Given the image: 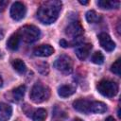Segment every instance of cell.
<instances>
[{
    "mask_svg": "<svg viewBox=\"0 0 121 121\" xmlns=\"http://www.w3.org/2000/svg\"><path fill=\"white\" fill-rule=\"evenodd\" d=\"M60 9H61L60 1L58 0L45 1L42 3V5L40 6L37 11V17L43 24L50 25L58 19Z\"/></svg>",
    "mask_w": 121,
    "mask_h": 121,
    "instance_id": "obj_1",
    "label": "cell"
},
{
    "mask_svg": "<svg viewBox=\"0 0 121 121\" xmlns=\"http://www.w3.org/2000/svg\"><path fill=\"white\" fill-rule=\"evenodd\" d=\"M29 96L34 103H42L49 98L50 89L46 85H43L41 82H37L31 88Z\"/></svg>",
    "mask_w": 121,
    "mask_h": 121,
    "instance_id": "obj_2",
    "label": "cell"
},
{
    "mask_svg": "<svg viewBox=\"0 0 121 121\" xmlns=\"http://www.w3.org/2000/svg\"><path fill=\"white\" fill-rule=\"evenodd\" d=\"M17 33H18L20 39L26 43H34L41 36L40 29L37 26H32V25L24 26L23 27H21L19 29V31Z\"/></svg>",
    "mask_w": 121,
    "mask_h": 121,
    "instance_id": "obj_3",
    "label": "cell"
},
{
    "mask_svg": "<svg viewBox=\"0 0 121 121\" xmlns=\"http://www.w3.org/2000/svg\"><path fill=\"white\" fill-rule=\"evenodd\" d=\"M96 88H97V91L102 95L107 97H112L118 92V85L114 81L108 80V79L99 81Z\"/></svg>",
    "mask_w": 121,
    "mask_h": 121,
    "instance_id": "obj_4",
    "label": "cell"
},
{
    "mask_svg": "<svg viewBox=\"0 0 121 121\" xmlns=\"http://www.w3.org/2000/svg\"><path fill=\"white\" fill-rule=\"evenodd\" d=\"M54 67L62 74H70L73 71V60L67 55H60L55 60Z\"/></svg>",
    "mask_w": 121,
    "mask_h": 121,
    "instance_id": "obj_5",
    "label": "cell"
},
{
    "mask_svg": "<svg viewBox=\"0 0 121 121\" xmlns=\"http://www.w3.org/2000/svg\"><path fill=\"white\" fill-rule=\"evenodd\" d=\"M26 9L23 3L17 1L12 4V6L10 8L9 14L13 20L20 21V20L24 19L26 16Z\"/></svg>",
    "mask_w": 121,
    "mask_h": 121,
    "instance_id": "obj_6",
    "label": "cell"
},
{
    "mask_svg": "<svg viewBox=\"0 0 121 121\" xmlns=\"http://www.w3.org/2000/svg\"><path fill=\"white\" fill-rule=\"evenodd\" d=\"M65 34L73 39H78L83 34V27L78 22H71L65 27Z\"/></svg>",
    "mask_w": 121,
    "mask_h": 121,
    "instance_id": "obj_7",
    "label": "cell"
},
{
    "mask_svg": "<svg viewBox=\"0 0 121 121\" xmlns=\"http://www.w3.org/2000/svg\"><path fill=\"white\" fill-rule=\"evenodd\" d=\"M98 40H99V43H100V45L108 52H111L112 51L114 48H115V43L112 40V38L110 37L109 34L105 33V32H102L98 35Z\"/></svg>",
    "mask_w": 121,
    "mask_h": 121,
    "instance_id": "obj_8",
    "label": "cell"
},
{
    "mask_svg": "<svg viewBox=\"0 0 121 121\" xmlns=\"http://www.w3.org/2000/svg\"><path fill=\"white\" fill-rule=\"evenodd\" d=\"M91 101L87 100V99H77L73 102V107L75 110H77L78 112H83V113H89L90 112V108H91Z\"/></svg>",
    "mask_w": 121,
    "mask_h": 121,
    "instance_id": "obj_9",
    "label": "cell"
},
{
    "mask_svg": "<svg viewBox=\"0 0 121 121\" xmlns=\"http://www.w3.org/2000/svg\"><path fill=\"white\" fill-rule=\"evenodd\" d=\"M92 44L91 43H83V44H79V46H78L76 48V55L77 57L80 60H84L87 59V57L89 56L91 50H92Z\"/></svg>",
    "mask_w": 121,
    "mask_h": 121,
    "instance_id": "obj_10",
    "label": "cell"
},
{
    "mask_svg": "<svg viewBox=\"0 0 121 121\" xmlns=\"http://www.w3.org/2000/svg\"><path fill=\"white\" fill-rule=\"evenodd\" d=\"M33 53L38 57H49L54 53V48L49 44H42L35 47Z\"/></svg>",
    "mask_w": 121,
    "mask_h": 121,
    "instance_id": "obj_11",
    "label": "cell"
},
{
    "mask_svg": "<svg viewBox=\"0 0 121 121\" xmlns=\"http://www.w3.org/2000/svg\"><path fill=\"white\" fill-rule=\"evenodd\" d=\"M12 114L11 107L7 104L0 102V121H8Z\"/></svg>",
    "mask_w": 121,
    "mask_h": 121,
    "instance_id": "obj_12",
    "label": "cell"
},
{
    "mask_svg": "<svg viewBox=\"0 0 121 121\" xmlns=\"http://www.w3.org/2000/svg\"><path fill=\"white\" fill-rule=\"evenodd\" d=\"M76 92V88L72 85H68V84H64L61 85L60 87H59L58 89V94L61 97H68L70 95H72L74 93Z\"/></svg>",
    "mask_w": 121,
    "mask_h": 121,
    "instance_id": "obj_13",
    "label": "cell"
},
{
    "mask_svg": "<svg viewBox=\"0 0 121 121\" xmlns=\"http://www.w3.org/2000/svg\"><path fill=\"white\" fill-rule=\"evenodd\" d=\"M97 5L104 9H118L120 2L119 1H112V0H99L97 1Z\"/></svg>",
    "mask_w": 121,
    "mask_h": 121,
    "instance_id": "obj_14",
    "label": "cell"
},
{
    "mask_svg": "<svg viewBox=\"0 0 121 121\" xmlns=\"http://www.w3.org/2000/svg\"><path fill=\"white\" fill-rule=\"evenodd\" d=\"M107 111V105L100 101H94L91 103L90 112L94 113H104Z\"/></svg>",
    "mask_w": 121,
    "mask_h": 121,
    "instance_id": "obj_15",
    "label": "cell"
},
{
    "mask_svg": "<svg viewBox=\"0 0 121 121\" xmlns=\"http://www.w3.org/2000/svg\"><path fill=\"white\" fill-rule=\"evenodd\" d=\"M20 40H21V39H20L18 33L12 34V35L9 38V40H8V42H7V47H8L9 49H10V50H16V49L19 47Z\"/></svg>",
    "mask_w": 121,
    "mask_h": 121,
    "instance_id": "obj_16",
    "label": "cell"
},
{
    "mask_svg": "<svg viewBox=\"0 0 121 121\" xmlns=\"http://www.w3.org/2000/svg\"><path fill=\"white\" fill-rule=\"evenodd\" d=\"M11 65H12L13 69H14L15 71H17L18 73H20V74L25 73V71L26 70V67L25 62H24L22 60H20V59H15V60H13L11 61Z\"/></svg>",
    "mask_w": 121,
    "mask_h": 121,
    "instance_id": "obj_17",
    "label": "cell"
},
{
    "mask_svg": "<svg viewBox=\"0 0 121 121\" xmlns=\"http://www.w3.org/2000/svg\"><path fill=\"white\" fill-rule=\"evenodd\" d=\"M25 92H26V86L25 85H21V86H18L17 88H15L12 91V96L14 98V101H20L24 97Z\"/></svg>",
    "mask_w": 121,
    "mask_h": 121,
    "instance_id": "obj_18",
    "label": "cell"
},
{
    "mask_svg": "<svg viewBox=\"0 0 121 121\" xmlns=\"http://www.w3.org/2000/svg\"><path fill=\"white\" fill-rule=\"evenodd\" d=\"M86 20L88 23L90 24H95V23H97L99 20H100V17L99 15L95 11V10H88L86 12Z\"/></svg>",
    "mask_w": 121,
    "mask_h": 121,
    "instance_id": "obj_19",
    "label": "cell"
},
{
    "mask_svg": "<svg viewBox=\"0 0 121 121\" xmlns=\"http://www.w3.org/2000/svg\"><path fill=\"white\" fill-rule=\"evenodd\" d=\"M46 117V111L43 108L36 110L33 113V121H44Z\"/></svg>",
    "mask_w": 121,
    "mask_h": 121,
    "instance_id": "obj_20",
    "label": "cell"
},
{
    "mask_svg": "<svg viewBox=\"0 0 121 121\" xmlns=\"http://www.w3.org/2000/svg\"><path fill=\"white\" fill-rule=\"evenodd\" d=\"M91 60L95 64H102L103 61H104V56H103V54L100 51H97V52H95L92 55Z\"/></svg>",
    "mask_w": 121,
    "mask_h": 121,
    "instance_id": "obj_21",
    "label": "cell"
},
{
    "mask_svg": "<svg viewBox=\"0 0 121 121\" xmlns=\"http://www.w3.org/2000/svg\"><path fill=\"white\" fill-rule=\"evenodd\" d=\"M120 59H118V60H115V62H113V64L112 65V67H111V71L113 73V74H115V75H117V76H120V69H121V65H120Z\"/></svg>",
    "mask_w": 121,
    "mask_h": 121,
    "instance_id": "obj_22",
    "label": "cell"
},
{
    "mask_svg": "<svg viewBox=\"0 0 121 121\" xmlns=\"http://www.w3.org/2000/svg\"><path fill=\"white\" fill-rule=\"evenodd\" d=\"M8 5H9V1L8 0H0V12L3 11L7 8Z\"/></svg>",
    "mask_w": 121,
    "mask_h": 121,
    "instance_id": "obj_23",
    "label": "cell"
},
{
    "mask_svg": "<svg viewBox=\"0 0 121 121\" xmlns=\"http://www.w3.org/2000/svg\"><path fill=\"white\" fill-rule=\"evenodd\" d=\"M60 45H61L62 47H64V48H65V47H67V46L69 45L68 42H66V41H65L64 39H61V40L60 41Z\"/></svg>",
    "mask_w": 121,
    "mask_h": 121,
    "instance_id": "obj_24",
    "label": "cell"
},
{
    "mask_svg": "<svg viewBox=\"0 0 121 121\" xmlns=\"http://www.w3.org/2000/svg\"><path fill=\"white\" fill-rule=\"evenodd\" d=\"M105 121H115V120H114V118L112 116H109V117H107L105 119Z\"/></svg>",
    "mask_w": 121,
    "mask_h": 121,
    "instance_id": "obj_25",
    "label": "cell"
},
{
    "mask_svg": "<svg viewBox=\"0 0 121 121\" xmlns=\"http://www.w3.org/2000/svg\"><path fill=\"white\" fill-rule=\"evenodd\" d=\"M4 38V31L2 29H0V41Z\"/></svg>",
    "mask_w": 121,
    "mask_h": 121,
    "instance_id": "obj_26",
    "label": "cell"
},
{
    "mask_svg": "<svg viewBox=\"0 0 121 121\" xmlns=\"http://www.w3.org/2000/svg\"><path fill=\"white\" fill-rule=\"evenodd\" d=\"M78 2H79V3H80V4H81V5H87V4H88V3H89V2H88V1H82V0H79V1H78Z\"/></svg>",
    "mask_w": 121,
    "mask_h": 121,
    "instance_id": "obj_27",
    "label": "cell"
},
{
    "mask_svg": "<svg viewBox=\"0 0 121 121\" xmlns=\"http://www.w3.org/2000/svg\"><path fill=\"white\" fill-rule=\"evenodd\" d=\"M73 121H83L82 119H80V118H75Z\"/></svg>",
    "mask_w": 121,
    "mask_h": 121,
    "instance_id": "obj_28",
    "label": "cell"
},
{
    "mask_svg": "<svg viewBox=\"0 0 121 121\" xmlns=\"http://www.w3.org/2000/svg\"><path fill=\"white\" fill-rule=\"evenodd\" d=\"M2 83H3V80H2V78L0 77V86H2Z\"/></svg>",
    "mask_w": 121,
    "mask_h": 121,
    "instance_id": "obj_29",
    "label": "cell"
}]
</instances>
